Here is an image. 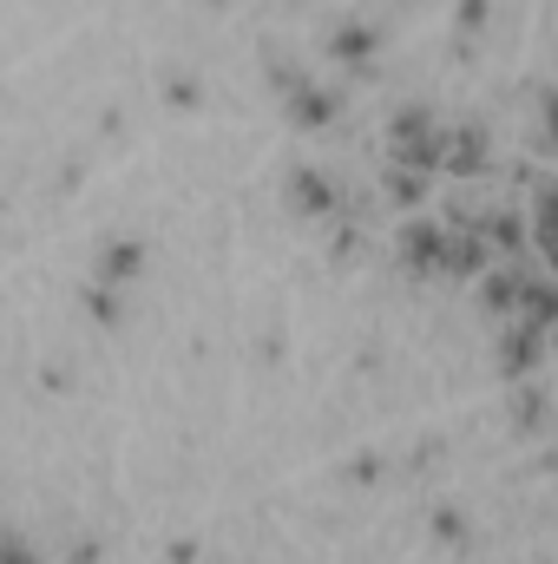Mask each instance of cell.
I'll return each mask as SVG.
<instances>
[{
  "label": "cell",
  "instance_id": "5b68a950",
  "mask_svg": "<svg viewBox=\"0 0 558 564\" xmlns=\"http://www.w3.org/2000/svg\"><path fill=\"white\" fill-rule=\"evenodd\" d=\"M335 53H342V59H368V53H375V33H368V26H342V33H335Z\"/></svg>",
  "mask_w": 558,
  "mask_h": 564
},
{
  "label": "cell",
  "instance_id": "7a4b0ae2",
  "mask_svg": "<svg viewBox=\"0 0 558 564\" xmlns=\"http://www.w3.org/2000/svg\"><path fill=\"white\" fill-rule=\"evenodd\" d=\"M289 119H296V126H309V132H322V126L335 119V99H329V93H315V86H296V93H289Z\"/></svg>",
  "mask_w": 558,
  "mask_h": 564
},
{
  "label": "cell",
  "instance_id": "6da1fadb",
  "mask_svg": "<svg viewBox=\"0 0 558 564\" xmlns=\"http://www.w3.org/2000/svg\"><path fill=\"white\" fill-rule=\"evenodd\" d=\"M401 263H408V270H453V237L433 230V224H408V237H401Z\"/></svg>",
  "mask_w": 558,
  "mask_h": 564
},
{
  "label": "cell",
  "instance_id": "52a82bcc",
  "mask_svg": "<svg viewBox=\"0 0 558 564\" xmlns=\"http://www.w3.org/2000/svg\"><path fill=\"white\" fill-rule=\"evenodd\" d=\"M486 230H493V243H500V250H513V243H519V224H513V217H493Z\"/></svg>",
  "mask_w": 558,
  "mask_h": 564
},
{
  "label": "cell",
  "instance_id": "8992f818",
  "mask_svg": "<svg viewBox=\"0 0 558 564\" xmlns=\"http://www.w3.org/2000/svg\"><path fill=\"white\" fill-rule=\"evenodd\" d=\"M86 308H93L99 322H119V302H112V289H93V295H86Z\"/></svg>",
  "mask_w": 558,
  "mask_h": 564
},
{
  "label": "cell",
  "instance_id": "3957f363",
  "mask_svg": "<svg viewBox=\"0 0 558 564\" xmlns=\"http://www.w3.org/2000/svg\"><path fill=\"white\" fill-rule=\"evenodd\" d=\"M289 197H296V210H302V217H309V210H315V217H322V210H335V191H329L315 171H289Z\"/></svg>",
  "mask_w": 558,
  "mask_h": 564
},
{
  "label": "cell",
  "instance_id": "ba28073f",
  "mask_svg": "<svg viewBox=\"0 0 558 564\" xmlns=\"http://www.w3.org/2000/svg\"><path fill=\"white\" fill-rule=\"evenodd\" d=\"M486 20V0H460V26H480Z\"/></svg>",
  "mask_w": 558,
  "mask_h": 564
},
{
  "label": "cell",
  "instance_id": "30bf717a",
  "mask_svg": "<svg viewBox=\"0 0 558 564\" xmlns=\"http://www.w3.org/2000/svg\"><path fill=\"white\" fill-rule=\"evenodd\" d=\"M546 139L558 144V99H552V106H546Z\"/></svg>",
  "mask_w": 558,
  "mask_h": 564
},
{
  "label": "cell",
  "instance_id": "277c9868",
  "mask_svg": "<svg viewBox=\"0 0 558 564\" xmlns=\"http://www.w3.org/2000/svg\"><path fill=\"white\" fill-rule=\"evenodd\" d=\"M139 263H144V243H112V250H106V263H99V282H106V289H119V282L139 276Z\"/></svg>",
  "mask_w": 558,
  "mask_h": 564
},
{
  "label": "cell",
  "instance_id": "9c48e42d",
  "mask_svg": "<svg viewBox=\"0 0 558 564\" xmlns=\"http://www.w3.org/2000/svg\"><path fill=\"white\" fill-rule=\"evenodd\" d=\"M7 564H33V558H26V539H13V545H7Z\"/></svg>",
  "mask_w": 558,
  "mask_h": 564
}]
</instances>
